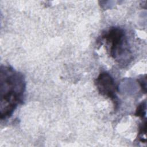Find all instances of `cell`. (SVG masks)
<instances>
[{
  "instance_id": "1",
  "label": "cell",
  "mask_w": 147,
  "mask_h": 147,
  "mask_svg": "<svg viewBox=\"0 0 147 147\" xmlns=\"http://www.w3.org/2000/svg\"><path fill=\"white\" fill-rule=\"evenodd\" d=\"M26 82L23 74L9 65L0 68V118L11 117L18 105L23 103Z\"/></svg>"
},
{
  "instance_id": "2",
  "label": "cell",
  "mask_w": 147,
  "mask_h": 147,
  "mask_svg": "<svg viewBox=\"0 0 147 147\" xmlns=\"http://www.w3.org/2000/svg\"><path fill=\"white\" fill-rule=\"evenodd\" d=\"M101 40L106 42L109 55L119 65L125 67L131 61L133 56L126 33L122 28L111 27L102 33Z\"/></svg>"
},
{
  "instance_id": "3",
  "label": "cell",
  "mask_w": 147,
  "mask_h": 147,
  "mask_svg": "<svg viewBox=\"0 0 147 147\" xmlns=\"http://www.w3.org/2000/svg\"><path fill=\"white\" fill-rule=\"evenodd\" d=\"M95 86L100 94L110 98L113 102L114 109L119 106V99L116 95L118 91L113 78L107 72H102L95 80Z\"/></svg>"
},
{
  "instance_id": "4",
  "label": "cell",
  "mask_w": 147,
  "mask_h": 147,
  "mask_svg": "<svg viewBox=\"0 0 147 147\" xmlns=\"http://www.w3.org/2000/svg\"><path fill=\"white\" fill-rule=\"evenodd\" d=\"M136 116H138L141 117H145L146 115V102L145 101L144 103H141L138 106V107L136 110V112L135 113Z\"/></svg>"
}]
</instances>
